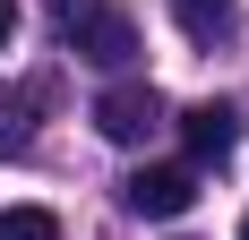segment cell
Masks as SVG:
<instances>
[{
    "instance_id": "6da1fadb",
    "label": "cell",
    "mask_w": 249,
    "mask_h": 240,
    "mask_svg": "<svg viewBox=\"0 0 249 240\" xmlns=\"http://www.w3.org/2000/svg\"><path fill=\"white\" fill-rule=\"evenodd\" d=\"M60 43L77 60H95V69H129L138 60V26L112 0H60Z\"/></svg>"
},
{
    "instance_id": "7a4b0ae2",
    "label": "cell",
    "mask_w": 249,
    "mask_h": 240,
    "mask_svg": "<svg viewBox=\"0 0 249 240\" xmlns=\"http://www.w3.org/2000/svg\"><path fill=\"white\" fill-rule=\"evenodd\" d=\"M95 129H103L112 146H146L155 129H163V95H155L146 77H121V86L95 95Z\"/></svg>"
},
{
    "instance_id": "3957f363",
    "label": "cell",
    "mask_w": 249,
    "mask_h": 240,
    "mask_svg": "<svg viewBox=\"0 0 249 240\" xmlns=\"http://www.w3.org/2000/svg\"><path fill=\"white\" fill-rule=\"evenodd\" d=\"M121 206L129 215H146V223H172L198 206V171L189 163H146V171H129L121 180Z\"/></svg>"
},
{
    "instance_id": "277c9868",
    "label": "cell",
    "mask_w": 249,
    "mask_h": 240,
    "mask_svg": "<svg viewBox=\"0 0 249 240\" xmlns=\"http://www.w3.org/2000/svg\"><path fill=\"white\" fill-rule=\"evenodd\" d=\"M52 103L43 77H26V86H0V154H26L35 146V112Z\"/></svg>"
},
{
    "instance_id": "5b68a950",
    "label": "cell",
    "mask_w": 249,
    "mask_h": 240,
    "mask_svg": "<svg viewBox=\"0 0 249 240\" xmlns=\"http://www.w3.org/2000/svg\"><path fill=\"white\" fill-rule=\"evenodd\" d=\"M180 137H189L198 163H224L232 146H241V112H232V103H198V112L180 120Z\"/></svg>"
},
{
    "instance_id": "8992f818",
    "label": "cell",
    "mask_w": 249,
    "mask_h": 240,
    "mask_svg": "<svg viewBox=\"0 0 249 240\" xmlns=\"http://www.w3.org/2000/svg\"><path fill=\"white\" fill-rule=\"evenodd\" d=\"M172 26L189 34V43H232L241 9H232V0H172Z\"/></svg>"
},
{
    "instance_id": "52a82bcc",
    "label": "cell",
    "mask_w": 249,
    "mask_h": 240,
    "mask_svg": "<svg viewBox=\"0 0 249 240\" xmlns=\"http://www.w3.org/2000/svg\"><path fill=\"white\" fill-rule=\"evenodd\" d=\"M0 240H60V215L52 206H9L0 215Z\"/></svg>"
},
{
    "instance_id": "ba28073f",
    "label": "cell",
    "mask_w": 249,
    "mask_h": 240,
    "mask_svg": "<svg viewBox=\"0 0 249 240\" xmlns=\"http://www.w3.org/2000/svg\"><path fill=\"white\" fill-rule=\"evenodd\" d=\"M9 34H18V0H0V43H9Z\"/></svg>"
},
{
    "instance_id": "9c48e42d",
    "label": "cell",
    "mask_w": 249,
    "mask_h": 240,
    "mask_svg": "<svg viewBox=\"0 0 249 240\" xmlns=\"http://www.w3.org/2000/svg\"><path fill=\"white\" fill-rule=\"evenodd\" d=\"M241 240H249V215H241Z\"/></svg>"
}]
</instances>
